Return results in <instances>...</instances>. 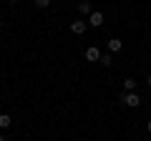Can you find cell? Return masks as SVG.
Listing matches in <instances>:
<instances>
[{
	"label": "cell",
	"instance_id": "obj_1",
	"mask_svg": "<svg viewBox=\"0 0 151 141\" xmlns=\"http://www.w3.org/2000/svg\"><path fill=\"white\" fill-rule=\"evenodd\" d=\"M119 101L124 103V106H129V109H139L141 98H139L136 91H124V93H119Z\"/></svg>",
	"mask_w": 151,
	"mask_h": 141
},
{
	"label": "cell",
	"instance_id": "obj_2",
	"mask_svg": "<svg viewBox=\"0 0 151 141\" xmlns=\"http://www.w3.org/2000/svg\"><path fill=\"white\" fill-rule=\"evenodd\" d=\"M88 25L101 28V25H103V13H101V10H93L91 15H88Z\"/></svg>",
	"mask_w": 151,
	"mask_h": 141
},
{
	"label": "cell",
	"instance_id": "obj_3",
	"mask_svg": "<svg viewBox=\"0 0 151 141\" xmlns=\"http://www.w3.org/2000/svg\"><path fill=\"white\" fill-rule=\"evenodd\" d=\"M70 33L83 35V33H86V20H73V23H70Z\"/></svg>",
	"mask_w": 151,
	"mask_h": 141
},
{
	"label": "cell",
	"instance_id": "obj_4",
	"mask_svg": "<svg viewBox=\"0 0 151 141\" xmlns=\"http://www.w3.org/2000/svg\"><path fill=\"white\" fill-rule=\"evenodd\" d=\"M86 60H93V63H96V60H101V50H98L96 45H91V48L86 50Z\"/></svg>",
	"mask_w": 151,
	"mask_h": 141
},
{
	"label": "cell",
	"instance_id": "obj_5",
	"mask_svg": "<svg viewBox=\"0 0 151 141\" xmlns=\"http://www.w3.org/2000/svg\"><path fill=\"white\" fill-rule=\"evenodd\" d=\"M121 48H124V40H119V38H111V40H108V53H119Z\"/></svg>",
	"mask_w": 151,
	"mask_h": 141
},
{
	"label": "cell",
	"instance_id": "obj_6",
	"mask_svg": "<svg viewBox=\"0 0 151 141\" xmlns=\"http://www.w3.org/2000/svg\"><path fill=\"white\" fill-rule=\"evenodd\" d=\"M78 13H81V15H91V3H88V0H81V3H78Z\"/></svg>",
	"mask_w": 151,
	"mask_h": 141
},
{
	"label": "cell",
	"instance_id": "obj_7",
	"mask_svg": "<svg viewBox=\"0 0 151 141\" xmlns=\"http://www.w3.org/2000/svg\"><path fill=\"white\" fill-rule=\"evenodd\" d=\"M98 63L106 65V68H108V65H113V53H101V60H98Z\"/></svg>",
	"mask_w": 151,
	"mask_h": 141
},
{
	"label": "cell",
	"instance_id": "obj_8",
	"mask_svg": "<svg viewBox=\"0 0 151 141\" xmlns=\"http://www.w3.org/2000/svg\"><path fill=\"white\" fill-rule=\"evenodd\" d=\"M10 124H13V119H10V116H8V114H0V129H8Z\"/></svg>",
	"mask_w": 151,
	"mask_h": 141
},
{
	"label": "cell",
	"instance_id": "obj_9",
	"mask_svg": "<svg viewBox=\"0 0 151 141\" xmlns=\"http://www.w3.org/2000/svg\"><path fill=\"white\" fill-rule=\"evenodd\" d=\"M124 91H136V81L134 78H124Z\"/></svg>",
	"mask_w": 151,
	"mask_h": 141
},
{
	"label": "cell",
	"instance_id": "obj_10",
	"mask_svg": "<svg viewBox=\"0 0 151 141\" xmlns=\"http://www.w3.org/2000/svg\"><path fill=\"white\" fill-rule=\"evenodd\" d=\"M35 3V8H40V10H45V8L50 5V0H33Z\"/></svg>",
	"mask_w": 151,
	"mask_h": 141
},
{
	"label": "cell",
	"instance_id": "obj_11",
	"mask_svg": "<svg viewBox=\"0 0 151 141\" xmlns=\"http://www.w3.org/2000/svg\"><path fill=\"white\" fill-rule=\"evenodd\" d=\"M146 131H149V134H151V121H149V124H146Z\"/></svg>",
	"mask_w": 151,
	"mask_h": 141
},
{
	"label": "cell",
	"instance_id": "obj_12",
	"mask_svg": "<svg viewBox=\"0 0 151 141\" xmlns=\"http://www.w3.org/2000/svg\"><path fill=\"white\" fill-rule=\"evenodd\" d=\"M146 83H149V88H151V73H149V78H146Z\"/></svg>",
	"mask_w": 151,
	"mask_h": 141
},
{
	"label": "cell",
	"instance_id": "obj_13",
	"mask_svg": "<svg viewBox=\"0 0 151 141\" xmlns=\"http://www.w3.org/2000/svg\"><path fill=\"white\" fill-rule=\"evenodd\" d=\"M8 3H10V5H15V3H18V0H8Z\"/></svg>",
	"mask_w": 151,
	"mask_h": 141
},
{
	"label": "cell",
	"instance_id": "obj_14",
	"mask_svg": "<svg viewBox=\"0 0 151 141\" xmlns=\"http://www.w3.org/2000/svg\"><path fill=\"white\" fill-rule=\"evenodd\" d=\"M0 141H8V139H5V136H0Z\"/></svg>",
	"mask_w": 151,
	"mask_h": 141
},
{
	"label": "cell",
	"instance_id": "obj_15",
	"mask_svg": "<svg viewBox=\"0 0 151 141\" xmlns=\"http://www.w3.org/2000/svg\"><path fill=\"white\" fill-rule=\"evenodd\" d=\"M0 28H3V20H0Z\"/></svg>",
	"mask_w": 151,
	"mask_h": 141
}]
</instances>
